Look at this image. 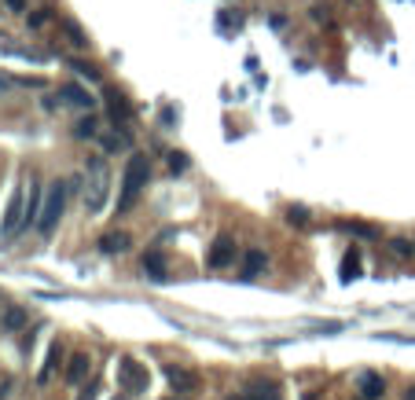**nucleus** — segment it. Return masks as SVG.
<instances>
[{
  "label": "nucleus",
  "instance_id": "2eb2a0df",
  "mask_svg": "<svg viewBox=\"0 0 415 400\" xmlns=\"http://www.w3.org/2000/svg\"><path fill=\"white\" fill-rule=\"evenodd\" d=\"M342 228L349 231V235H360V239H379V235H382L375 224H360V220H346Z\"/></svg>",
  "mask_w": 415,
  "mask_h": 400
},
{
  "label": "nucleus",
  "instance_id": "f257e3e1",
  "mask_svg": "<svg viewBox=\"0 0 415 400\" xmlns=\"http://www.w3.org/2000/svg\"><path fill=\"white\" fill-rule=\"evenodd\" d=\"M147 176H151V162H147V154H133L129 162H125V173H122V198H118V213L136 206V198L147 187Z\"/></svg>",
  "mask_w": 415,
  "mask_h": 400
},
{
  "label": "nucleus",
  "instance_id": "f03ea898",
  "mask_svg": "<svg viewBox=\"0 0 415 400\" xmlns=\"http://www.w3.org/2000/svg\"><path fill=\"white\" fill-rule=\"evenodd\" d=\"M107 195H111L107 162H103V158H92V162H89V187H85V209H89V217L103 213V206H107Z\"/></svg>",
  "mask_w": 415,
  "mask_h": 400
},
{
  "label": "nucleus",
  "instance_id": "7ed1b4c3",
  "mask_svg": "<svg viewBox=\"0 0 415 400\" xmlns=\"http://www.w3.org/2000/svg\"><path fill=\"white\" fill-rule=\"evenodd\" d=\"M67 195H70V187L63 184V180H52L48 184L45 206H41V217H37V231H41V235H52V231H56V224L63 220V209H67Z\"/></svg>",
  "mask_w": 415,
  "mask_h": 400
},
{
  "label": "nucleus",
  "instance_id": "f8f14e48",
  "mask_svg": "<svg viewBox=\"0 0 415 400\" xmlns=\"http://www.w3.org/2000/svg\"><path fill=\"white\" fill-rule=\"evenodd\" d=\"M89 364H92V360H89L85 353H74V356H70V367H67V382H74V386H78L81 378L89 375Z\"/></svg>",
  "mask_w": 415,
  "mask_h": 400
},
{
  "label": "nucleus",
  "instance_id": "aec40b11",
  "mask_svg": "<svg viewBox=\"0 0 415 400\" xmlns=\"http://www.w3.org/2000/svg\"><path fill=\"white\" fill-rule=\"evenodd\" d=\"M287 220L298 224V228H309V209L305 206H291V209H287Z\"/></svg>",
  "mask_w": 415,
  "mask_h": 400
},
{
  "label": "nucleus",
  "instance_id": "4be33fe9",
  "mask_svg": "<svg viewBox=\"0 0 415 400\" xmlns=\"http://www.w3.org/2000/svg\"><path fill=\"white\" fill-rule=\"evenodd\" d=\"M357 272H360L357 254H346V261H342V279H346V283H349V279H357Z\"/></svg>",
  "mask_w": 415,
  "mask_h": 400
},
{
  "label": "nucleus",
  "instance_id": "f3484780",
  "mask_svg": "<svg viewBox=\"0 0 415 400\" xmlns=\"http://www.w3.org/2000/svg\"><path fill=\"white\" fill-rule=\"evenodd\" d=\"M63 30L70 34V40H74L78 48H89V34H85V30H81L78 23H70V19H67V23H63Z\"/></svg>",
  "mask_w": 415,
  "mask_h": 400
},
{
  "label": "nucleus",
  "instance_id": "ddd939ff",
  "mask_svg": "<svg viewBox=\"0 0 415 400\" xmlns=\"http://www.w3.org/2000/svg\"><path fill=\"white\" fill-rule=\"evenodd\" d=\"M37 217H41V187L30 180V191H26V228L37 224Z\"/></svg>",
  "mask_w": 415,
  "mask_h": 400
},
{
  "label": "nucleus",
  "instance_id": "bb28decb",
  "mask_svg": "<svg viewBox=\"0 0 415 400\" xmlns=\"http://www.w3.org/2000/svg\"><path fill=\"white\" fill-rule=\"evenodd\" d=\"M4 89H8V81H4V78H0V92H4Z\"/></svg>",
  "mask_w": 415,
  "mask_h": 400
},
{
  "label": "nucleus",
  "instance_id": "0eeeda50",
  "mask_svg": "<svg viewBox=\"0 0 415 400\" xmlns=\"http://www.w3.org/2000/svg\"><path fill=\"white\" fill-rule=\"evenodd\" d=\"M166 378L173 382L177 393H195V389H199V375L184 371V367H166Z\"/></svg>",
  "mask_w": 415,
  "mask_h": 400
},
{
  "label": "nucleus",
  "instance_id": "393cba45",
  "mask_svg": "<svg viewBox=\"0 0 415 400\" xmlns=\"http://www.w3.org/2000/svg\"><path fill=\"white\" fill-rule=\"evenodd\" d=\"M169 169H173V173H184L188 169V154H169Z\"/></svg>",
  "mask_w": 415,
  "mask_h": 400
},
{
  "label": "nucleus",
  "instance_id": "20e7f679",
  "mask_svg": "<svg viewBox=\"0 0 415 400\" xmlns=\"http://www.w3.org/2000/svg\"><path fill=\"white\" fill-rule=\"evenodd\" d=\"M23 228H26V184H19L15 191H12V202H8L4 224H0V239H4V243H12Z\"/></svg>",
  "mask_w": 415,
  "mask_h": 400
},
{
  "label": "nucleus",
  "instance_id": "4468645a",
  "mask_svg": "<svg viewBox=\"0 0 415 400\" xmlns=\"http://www.w3.org/2000/svg\"><path fill=\"white\" fill-rule=\"evenodd\" d=\"M261 268H265V254L261 250H247V257H243V279H258Z\"/></svg>",
  "mask_w": 415,
  "mask_h": 400
},
{
  "label": "nucleus",
  "instance_id": "a211bd4d",
  "mask_svg": "<svg viewBox=\"0 0 415 400\" xmlns=\"http://www.w3.org/2000/svg\"><path fill=\"white\" fill-rule=\"evenodd\" d=\"M74 132H78L81 140H92V136L100 132V121H96V118H81V121H78V129H74Z\"/></svg>",
  "mask_w": 415,
  "mask_h": 400
},
{
  "label": "nucleus",
  "instance_id": "423d86ee",
  "mask_svg": "<svg viewBox=\"0 0 415 400\" xmlns=\"http://www.w3.org/2000/svg\"><path fill=\"white\" fill-rule=\"evenodd\" d=\"M210 268H228L232 261H236V239L232 235H217L214 246H210Z\"/></svg>",
  "mask_w": 415,
  "mask_h": 400
},
{
  "label": "nucleus",
  "instance_id": "9b49d317",
  "mask_svg": "<svg viewBox=\"0 0 415 400\" xmlns=\"http://www.w3.org/2000/svg\"><path fill=\"white\" fill-rule=\"evenodd\" d=\"M144 272H147V276H151L155 283H166V279H169V276H166V257L158 254V250H151V254L144 257Z\"/></svg>",
  "mask_w": 415,
  "mask_h": 400
},
{
  "label": "nucleus",
  "instance_id": "b1692460",
  "mask_svg": "<svg viewBox=\"0 0 415 400\" xmlns=\"http://www.w3.org/2000/svg\"><path fill=\"white\" fill-rule=\"evenodd\" d=\"M70 67H74V70H78V78H89V81H100V70H96V67H89V62H78V59H74V62H70Z\"/></svg>",
  "mask_w": 415,
  "mask_h": 400
},
{
  "label": "nucleus",
  "instance_id": "6e6552de",
  "mask_svg": "<svg viewBox=\"0 0 415 400\" xmlns=\"http://www.w3.org/2000/svg\"><path fill=\"white\" fill-rule=\"evenodd\" d=\"M357 386H360V397L364 400H379L386 393V382H382V375H375V371H364L357 378Z\"/></svg>",
  "mask_w": 415,
  "mask_h": 400
},
{
  "label": "nucleus",
  "instance_id": "1a4fd4ad",
  "mask_svg": "<svg viewBox=\"0 0 415 400\" xmlns=\"http://www.w3.org/2000/svg\"><path fill=\"white\" fill-rule=\"evenodd\" d=\"M129 231H111V235H103L100 239V250L103 254H125V250H129Z\"/></svg>",
  "mask_w": 415,
  "mask_h": 400
},
{
  "label": "nucleus",
  "instance_id": "9d476101",
  "mask_svg": "<svg viewBox=\"0 0 415 400\" xmlns=\"http://www.w3.org/2000/svg\"><path fill=\"white\" fill-rule=\"evenodd\" d=\"M59 96L67 99V103H74V107H85V110H92V107H96V99H92L81 85H63V89H59Z\"/></svg>",
  "mask_w": 415,
  "mask_h": 400
},
{
  "label": "nucleus",
  "instance_id": "5701e85b",
  "mask_svg": "<svg viewBox=\"0 0 415 400\" xmlns=\"http://www.w3.org/2000/svg\"><path fill=\"white\" fill-rule=\"evenodd\" d=\"M390 250H393L397 257H415V243H408V239H393Z\"/></svg>",
  "mask_w": 415,
  "mask_h": 400
},
{
  "label": "nucleus",
  "instance_id": "c85d7f7f",
  "mask_svg": "<svg viewBox=\"0 0 415 400\" xmlns=\"http://www.w3.org/2000/svg\"><path fill=\"white\" fill-rule=\"evenodd\" d=\"M404 400H415V389H412V393H408V397H404Z\"/></svg>",
  "mask_w": 415,
  "mask_h": 400
},
{
  "label": "nucleus",
  "instance_id": "a878e982",
  "mask_svg": "<svg viewBox=\"0 0 415 400\" xmlns=\"http://www.w3.org/2000/svg\"><path fill=\"white\" fill-rule=\"evenodd\" d=\"M8 8H12V12H23V8H26V0H8Z\"/></svg>",
  "mask_w": 415,
  "mask_h": 400
},
{
  "label": "nucleus",
  "instance_id": "6ab92c4d",
  "mask_svg": "<svg viewBox=\"0 0 415 400\" xmlns=\"http://www.w3.org/2000/svg\"><path fill=\"white\" fill-rule=\"evenodd\" d=\"M23 323H26V312H23V309H8V312H4V327H8V331H19Z\"/></svg>",
  "mask_w": 415,
  "mask_h": 400
},
{
  "label": "nucleus",
  "instance_id": "dca6fc26",
  "mask_svg": "<svg viewBox=\"0 0 415 400\" xmlns=\"http://www.w3.org/2000/svg\"><path fill=\"white\" fill-rule=\"evenodd\" d=\"M247 400H280V393H276V386L254 382V386L247 389Z\"/></svg>",
  "mask_w": 415,
  "mask_h": 400
},
{
  "label": "nucleus",
  "instance_id": "cd10ccee",
  "mask_svg": "<svg viewBox=\"0 0 415 400\" xmlns=\"http://www.w3.org/2000/svg\"><path fill=\"white\" fill-rule=\"evenodd\" d=\"M232 400H247V393H239V397H232Z\"/></svg>",
  "mask_w": 415,
  "mask_h": 400
},
{
  "label": "nucleus",
  "instance_id": "412c9836",
  "mask_svg": "<svg viewBox=\"0 0 415 400\" xmlns=\"http://www.w3.org/2000/svg\"><path fill=\"white\" fill-rule=\"evenodd\" d=\"M111 114H114V121L129 118V103H125V96H114V92H111Z\"/></svg>",
  "mask_w": 415,
  "mask_h": 400
},
{
  "label": "nucleus",
  "instance_id": "39448f33",
  "mask_svg": "<svg viewBox=\"0 0 415 400\" xmlns=\"http://www.w3.org/2000/svg\"><path fill=\"white\" fill-rule=\"evenodd\" d=\"M118 386L125 389V393H144L147 389V371L136 360H129V356H122L118 360Z\"/></svg>",
  "mask_w": 415,
  "mask_h": 400
}]
</instances>
